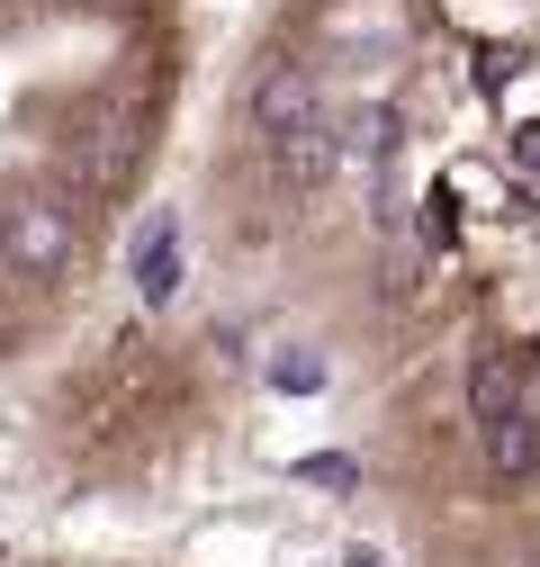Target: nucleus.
Wrapping results in <instances>:
<instances>
[{
  "label": "nucleus",
  "instance_id": "nucleus-1",
  "mask_svg": "<svg viewBox=\"0 0 540 567\" xmlns=\"http://www.w3.org/2000/svg\"><path fill=\"white\" fill-rule=\"evenodd\" d=\"M73 252H82L73 198H54V189H10L0 198V270L10 279H63Z\"/></svg>",
  "mask_w": 540,
  "mask_h": 567
},
{
  "label": "nucleus",
  "instance_id": "nucleus-2",
  "mask_svg": "<svg viewBox=\"0 0 540 567\" xmlns=\"http://www.w3.org/2000/svg\"><path fill=\"white\" fill-rule=\"evenodd\" d=\"M243 117H252V135L270 145V135H289V126L324 117V91H315V73H307V63H261V73H252V91H243Z\"/></svg>",
  "mask_w": 540,
  "mask_h": 567
},
{
  "label": "nucleus",
  "instance_id": "nucleus-3",
  "mask_svg": "<svg viewBox=\"0 0 540 567\" xmlns=\"http://www.w3.org/2000/svg\"><path fill=\"white\" fill-rule=\"evenodd\" d=\"M270 172H280V189H324L333 172H343V135H333L324 117L270 135Z\"/></svg>",
  "mask_w": 540,
  "mask_h": 567
},
{
  "label": "nucleus",
  "instance_id": "nucleus-4",
  "mask_svg": "<svg viewBox=\"0 0 540 567\" xmlns=\"http://www.w3.org/2000/svg\"><path fill=\"white\" fill-rule=\"evenodd\" d=\"M487 477H505V486L540 477V414L531 405H513V414L487 423Z\"/></svg>",
  "mask_w": 540,
  "mask_h": 567
},
{
  "label": "nucleus",
  "instance_id": "nucleus-5",
  "mask_svg": "<svg viewBox=\"0 0 540 567\" xmlns=\"http://www.w3.org/2000/svg\"><path fill=\"white\" fill-rule=\"evenodd\" d=\"M135 289H145V307H172V289H180V226L172 217H154L135 235Z\"/></svg>",
  "mask_w": 540,
  "mask_h": 567
},
{
  "label": "nucleus",
  "instance_id": "nucleus-6",
  "mask_svg": "<svg viewBox=\"0 0 540 567\" xmlns=\"http://www.w3.org/2000/svg\"><path fill=\"white\" fill-rule=\"evenodd\" d=\"M522 405V361L513 351H487V361H468V423H496Z\"/></svg>",
  "mask_w": 540,
  "mask_h": 567
}]
</instances>
